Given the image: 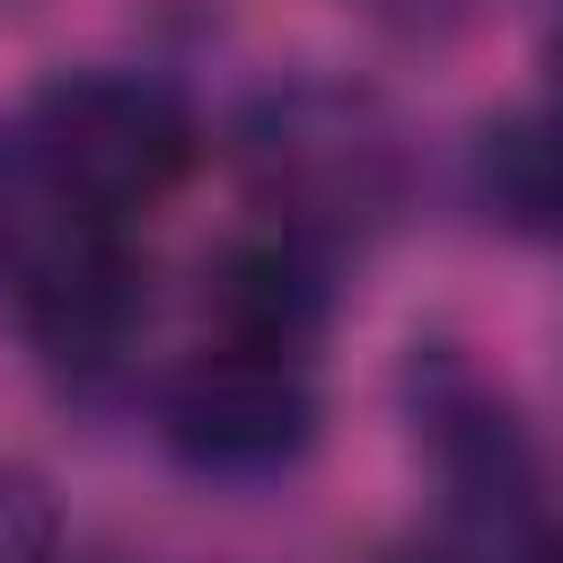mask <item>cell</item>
<instances>
[{
  "instance_id": "obj_2",
  "label": "cell",
  "mask_w": 563,
  "mask_h": 563,
  "mask_svg": "<svg viewBox=\"0 0 563 563\" xmlns=\"http://www.w3.org/2000/svg\"><path fill=\"white\" fill-rule=\"evenodd\" d=\"M308 378L282 352H211L176 378L167 396V440L176 457L211 466V475H264L308 440Z\"/></svg>"
},
{
  "instance_id": "obj_1",
  "label": "cell",
  "mask_w": 563,
  "mask_h": 563,
  "mask_svg": "<svg viewBox=\"0 0 563 563\" xmlns=\"http://www.w3.org/2000/svg\"><path fill=\"white\" fill-rule=\"evenodd\" d=\"M26 158L53 185V202H70L88 220H123V211L158 202L185 176L194 123H185V106L158 79H132V70H62L26 106Z\"/></svg>"
},
{
  "instance_id": "obj_5",
  "label": "cell",
  "mask_w": 563,
  "mask_h": 563,
  "mask_svg": "<svg viewBox=\"0 0 563 563\" xmlns=\"http://www.w3.org/2000/svg\"><path fill=\"white\" fill-rule=\"evenodd\" d=\"M484 202L528 238H563V123L554 114H519L484 132Z\"/></svg>"
},
{
  "instance_id": "obj_4",
  "label": "cell",
  "mask_w": 563,
  "mask_h": 563,
  "mask_svg": "<svg viewBox=\"0 0 563 563\" xmlns=\"http://www.w3.org/2000/svg\"><path fill=\"white\" fill-rule=\"evenodd\" d=\"M211 317H220L229 352H282L290 361L317 325V273L290 246H238L211 273Z\"/></svg>"
},
{
  "instance_id": "obj_3",
  "label": "cell",
  "mask_w": 563,
  "mask_h": 563,
  "mask_svg": "<svg viewBox=\"0 0 563 563\" xmlns=\"http://www.w3.org/2000/svg\"><path fill=\"white\" fill-rule=\"evenodd\" d=\"M26 317L62 361H106L132 325V264L106 238V220L70 211V229L26 264Z\"/></svg>"
},
{
  "instance_id": "obj_6",
  "label": "cell",
  "mask_w": 563,
  "mask_h": 563,
  "mask_svg": "<svg viewBox=\"0 0 563 563\" xmlns=\"http://www.w3.org/2000/svg\"><path fill=\"white\" fill-rule=\"evenodd\" d=\"M554 79H563V35H554Z\"/></svg>"
}]
</instances>
